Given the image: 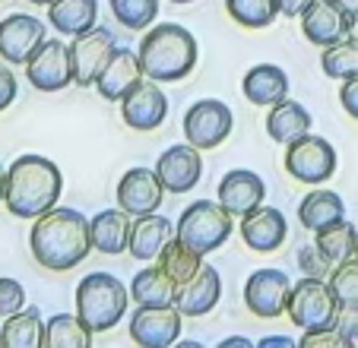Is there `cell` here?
Returning a JSON list of instances; mask_svg holds the SVG:
<instances>
[{
  "label": "cell",
  "mask_w": 358,
  "mask_h": 348,
  "mask_svg": "<svg viewBox=\"0 0 358 348\" xmlns=\"http://www.w3.org/2000/svg\"><path fill=\"white\" fill-rule=\"evenodd\" d=\"M29 250H32L35 263L51 269V273H67V269L80 266L92 250L89 219L67 206L48 209L32 222Z\"/></svg>",
  "instance_id": "6da1fadb"
},
{
  "label": "cell",
  "mask_w": 358,
  "mask_h": 348,
  "mask_svg": "<svg viewBox=\"0 0 358 348\" xmlns=\"http://www.w3.org/2000/svg\"><path fill=\"white\" fill-rule=\"evenodd\" d=\"M64 190V174L45 155H20L7 168V196L3 206L16 219H38L41 212L55 209Z\"/></svg>",
  "instance_id": "7a4b0ae2"
},
{
  "label": "cell",
  "mask_w": 358,
  "mask_h": 348,
  "mask_svg": "<svg viewBox=\"0 0 358 348\" xmlns=\"http://www.w3.org/2000/svg\"><path fill=\"white\" fill-rule=\"evenodd\" d=\"M140 64L149 80L156 82H178L190 76L196 67V38L178 22H159L140 41Z\"/></svg>",
  "instance_id": "3957f363"
},
{
  "label": "cell",
  "mask_w": 358,
  "mask_h": 348,
  "mask_svg": "<svg viewBox=\"0 0 358 348\" xmlns=\"http://www.w3.org/2000/svg\"><path fill=\"white\" fill-rule=\"evenodd\" d=\"M130 288L111 273H89L76 285V314L92 333H108L127 314Z\"/></svg>",
  "instance_id": "277c9868"
},
{
  "label": "cell",
  "mask_w": 358,
  "mask_h": 348,
  "mask_svg": "<svg viewBox=\"0 0 358 348\" xmlns=\"http://www.w3.org/2000/svg\"><path fill=\"white\" fill-rule=\"evenodd\" d=\"M235 231V215L222 206L219 200H196L190 203L187 209L178 219V231L175 235L181 238L187 247H194L196 254H213L219 250Z\"/></svg>",
  "instance_id": "5b68a950"
},
{
  "label": "cell",
  "mask_w": 358,
  "mask_h": 348,
  "mask_svg": "<svg viewBox=\"0 0 358 348\" xmlns=\"http://www.w3.org/2000/svg\"><path fill=\"white\" fill-rule=\"evenodd\" d=\"M339 310H343V304H339L330 282H324V275H304L301 282L292 285L285 314L292 317L295 326L317 329V326H336Z\"/></svg>",
  "instance_id": "8992f818"
},
{
  "label": "cell",
  "mask_w": 358,
  "mask_h": 348,
  "mask_svg": "<svg viewBox=\"0 0 358 348\" xmlns=\"http://www.w3.org/2000/svg\"><path fill=\"white\" fill-rule=\"evenodd\" d=\"M184 314L175 304H136L130 314V339L140 348H169L181 339Z\"/></svg>",
  "instance_id": "52a82bcc"
},
{
  "label": "cell",
  "mask_w": 358,
  "mask_h": 348,
  "mask_svg": "<svg viewBox=\"0 0 358 348\" xmlns=\"http://www.w3.org/2000/svg\"><path fill=\"white\" fill-rule=\"evenodd\" d=\"M285 171L301 184H324L336 171V149L324 136L304 133L285 149Z\"/></svg>",
  "instance_id": "ba28073f"
},
{
  "label": "cell",
  "mask_w": 358,
  "mask_h": 348,
  "mask_svg": "<svg viewBox=\"0 0 358 348\" xmlns=\"http://www.w3.org/2000/svg\"><path fill=\"white\" fill-rule=\"evenodd\" d=\"M231 127H235V117H231V108L219 99H203L196 105H190V111L184 114V136H187L190 146L203 149H216L229 140Z\"/></svg>",
  "instance_id": "9c48e42d"
},
{
  "label": "cell",
  "mask_w": 358,
  "mask_h": 348,
  "mask_svg": "<svg viewBox=\"0 0 358 348\" xmlns=\"http://www.w3.org/2000/svg\"><path fill=\"white\" fill-rule=\"evenodd\" d=\"M26 80L38 92H61L73 82V64H70V45L61 38H45L38 51L26 61Z\"/></svg>",
  "instance_id": "30bf717a"
},
{
  "label": "cell",
  "mask_w": 358,
  "mask_h": 348,
  "mask_svg": "<svg viewBox=\"0 0 358 348\" xmlns=\"http://www.w3.org/2000/svg\"><path fill=\"white\" fill-rule=\"evenodd\" d=\"M117 51V41L111 35V29L95 26L89 32L76 35L70 45V64H73V82L76 86H95L99 73L105 70V64L111 61V54Z\"/></svg>",
  "instance_id": "8fae6325"
},
{
  "label": "cell",
  "mask_w": 358,
  "mask_h": 348,
  "mask_svg": "<svg viewBox=\"0 0 358 348\" xmlns=\"http://www.w3.org/2000/svg\"><path fill=\"white\" fill-rule=\"evenodd\" d=\"M292 295V279L282 269H257L244 282V304L260 320H276L285 314Z\"/></svg>",
  "instance_id": "7c38bea8"
},
{
  "label": "cell",
  "mask_w": 358,
  "mask_h": 348,
  "mask_svg": "<svg viewBox=\"0 0 358 348\" xmlns=\"http://www.w3.org/2000/svg\"><path fill=\"white\" fill-rule=\"evenodd\" d=\"M45 38V22L29 13H10L7 20H0V57L10 67H26V61L38 51V45Z\"/></svg>",
  "instance_id": "4fadbf2b"
},
{
  "label": "cell",
  "mask_w": 358,
  "mask_h": 348,
  "mask_svg": "<svg viewBox=\"0 0 358 348\" xmlns=\"http://www.w3.org/2000/svg\"><path fill=\"white\" fill-rule=\"evenodd\" d=\"M165 184L159 181V174L152 168H130L117 181V206L130 215H146L159 212L165 200Z\"/></svg>",
  "instance_id": "5bb4252c"
},
{
  "label": "cell",
  "mask_w": 358,
  "mask_h": 348,
  "mask_svg": "<svg viewBox=\"0 0 358 348\" xmlns=\"http://www.w3.org/2000/svg\"><path fill=\"white\" fill-rule=\"evenodd\" d=\"M352 16L339 7L336 0H314L311 7L301 13V32L304 38L317 48H330L336 41L349 38Z\"/></svg>",
  "instance_id": "9a60e30c"
},
{
  "label": "cell",
  "mask_w": 358,
  "mask_h": 348,
  "mask_svg": "<svg viewBox=\"0 0 358 348\" xmlns=\"http://www.w3.org/2000/svg\"><path fill=\"white\" fill-rule=\"evenodd\" d=\"M169 114V99L156 80H143L130 95L121 99V117L130 130H156Z\"/></svg>",
  "instance_id": "2e32d148"
},
{
  "label": "cell",
  "mask_w": 358,
  "mask_h": 348,
  "mask_svg": "<svg viewBox=\"0 0 358 348\" xmlns=\"http://www.w3.org/2000/svg\"><path fill=\"white\" fill-rule=\"evenodd\" d=\"M159 181L165 184L169 194H187L200 184L203 177V159L196 146H169L156 161Z\"/></svg>",
  "instance_id": "e0dca14e"
},
{
  "label": "cell",
  "mask_w": 358,
  "mask_h": 348,
  "mask_svg": "<svg viewBox=\"0 0 358 348\" xmlns=\"http://www.w3.org/2000/svg\"><path fill=\"white\" fill-rule=\"evenodd\" d=\"M143 80H146V70H143V64H140V54L117 45V51L111 54V61L105 64V70H101L99 80H95V89H99L101 99L121 101L124 95L134 92Z\"/></svg>",
  "instance_id": "ac0fdd59"
},
{
  "label": "cell",
  "mask_w": 358,
  "mask_h": 348,
  "mask_svg": "<svg viewBox=\"0 0 358 348\" xmlns=\"http://www.w3.org/2000/svg\"><path fill=\"white\" fill-rule=\"evenodd\" d=\"M219 298H222V279H219L216 266L203 263L200 273L190 282L178 285L175 291V307L181 310L184 317H206L216 310Z\"/></svg>",
  "instance_id": "d6986e66"
},
{
  "label": "cell",
  "mask_w": 358,
  "mask_h": 348,
  "mask_svg": "<svg viewBox=\"0 0 358 348\" xmlns=\"http://www.w3.org/2000/svg\"><path fill=\"white\" fill-rule=\"evenodd\" d=\"M219 203H222L225 209H229L231 215H248L250 209L264 206V196H266V184L260 174L248 171V168H235V171H229L219 181Z\"/></svg>",
  "instance_id": "ffe728a7"
},
{
  "label": "cell",
  "mask_w": 358,
  "mask_h": 348,
  "mask_svg": "<svg viewBox=\"0 0 358 348\" xmlns=\"http://www.w3.org/2000/svg\"><path fill=\"white\" fill-rule=\"evenodd\" d=\"M285 235H289V222H285V215L279 209L257 206V209H250L248 215H241V238L257 254L276 250L285 241Z\"/></svg>",
  "instance_id": "44dd1931"
},
{
  "label": "cell",
  "mask_w": 358,
  "mask_h": 348,
  "mask_svg": "<svg viewBox=\"0 0 358 348\" xmlns=\"http://www.w3.org/2000/svg\"><path fill=\"white\" fill-rule=\"evenodd\" d=\"M175 238V228H171V219L159 212H146V215H134V225H130V244L127 254L134 260H156L162 254V247Z\"/></svg>",
  "instance_id": "7402d4cb"
},
{
  "label": "cell",
  "mask_w": 358,
  "mask_h": 348,
  "mask_svg": "<svg viewBox=\"0 0 358 348\" xmlns=\"http://www.w3.org/2000/svg\"><path fill=\"white\" fill-rule=\"evenodd\" d=\"M130 225H134V215L117 209H101L89 219V231H92V250L99 254L117 256L127 250L130 244Z\"/></svg>",
  "instance_id": "603a6c76"
},
{
  "label": "cell",
  "mask_w": 358,
  "mask_h": 348,
  "mask_svg": "<svg viewBox=\"0 0 358 348\" xmlns=\"http://www.w3.org/2000/svg\"><path fill=\"white\" fill-rule=\"evenodd\" d=\"M241 89L250 105H276L289 95V76L276 64H257L244 73Z\"/></svg>",
  "instance_id": "cb8c5ba5"
},
{
  "label": "cell",
  "mask_w": 358,
  "mask_h": 348,
  "mask_svg": "<svg viewBox=\"0 0 358 348\" xmlns=\"http://www.w3.org/2000/svg\"><path fill=\"white\" fill-rule=\"evenodd\" d=\"M266 133H270V140H276L279 146H289L292 140L311 133V114H308L304 105H298V101L282 99V101H276V105H270Z\"/></svg>",
  "instance_id": "d4e9b609"
},
{
  "label": "cell",
  "mask_w": 358,
  "mask_h": 348,
  "mask_svg": "<svg viewBox=\"0 0 358 348\" xmlns=\"http://www.w3.org/2000/svg\"><path fill=\"white\" fill-rule=\"evenodd\" d=\"M48 20L61 35L76 38L99 26V0H55L48 7Z\"/></svg>",
  "instance_id": "484cf974"
},
{
  "label": "cell",
  "mask_w": 358,
  "mask_h": 348,
  "mask_svg": "<svg viewBox=\"0 0 358 348\" xmlns=\"http://www.w3.org/2000/svg\"><path fill=\"white\" fill-rule=\"evenodd\" d=\"M0 339L7 348H41L45 345V320L38 307H22L16 314L3 317Z\"/></svg>",
  "instance_id": "4316f807"
},
{
  "label": "cell",
  "mask_w": 358,
  "mask_h": 348,
  "mask_svg": "<svg viewBox=\"0 0 358 348\" xmlns=\"http://www.w3.org/2000/svg\"><path fill=\"white\" fill-rule=\"evenodd\" d=\"M175 291L178 285L169 279V273L159 263L140 269L130 279V301L136 304H175Z\"/></svg>",
  "instance_id": "83f0119b"
},
{
  "label": "cell",
  "mask_w": 358,
  "mask_h": 348,
  "mask_svg": "<svg viewBox=\"0 0 358 348\" xmlns=\"http://www.w3.org/2000/svg\"><path fill=\"white\" fill-rule=\"evenodd\" d=\"M298 219H301V225L308 231H317V228L330 225V222L345 219V203L333 190H311L298 203Z\"/></svg>",
  "instance_id": "f1b7e54d"
},
{
  "label": "cell",
  "mask_w": 358,
  "mask_h": 348,
  "mask_svg": "<svg viewBox=\"0 0 358 348\" xmlns=\"http://www.w3.org/2000/svg\"><path fill=\"white\" fill-rule=\"evenodd\" d=\"M92 335L80 314H55L45 320V348H89Z\"/></svg>",
  "instance_id": "f546056e"
},
{
  "label": "cell",
  "mask_w": 358,
  "mask_h": 348,
  "mask_svg": "<svg viewBox=\"0 0 358 348\" xmlns=\"http://www.w3.org/2000/svg\"><path fill=\"white\" fill-rule=\"evenodd\" d=\"M156 263L165 269V273H169V279L175 282V285H184V282H190L196 273H200L203 254H196L194 247H187V244H184L181 238L175 235L162 247V254L156 256Z\"/></svg>",
  "instance_id": "4dcf8cb0"
},
{
  "label": "cell",
  "mask_w": 358,
  "mask_h": 348,
  "mask_svg": "<svg viewBox=\"0 0 358 348\" xmlns=\"http://www.w3.org/2000/svg\"><path fill=\"white\" fill-rule=\"evenodd\" d=\"M355 238H358L355 225H352V222H345V219L330 222V225H324V228H317V231H314V244H317V250L327 256V260H330V266L349 260L352 250H355Z\"/></svg>",
  "instance_id": "1f68e13d"
},
{
  "label": "cell",
  "mask_w": 358,
  "mask_h": 348,
  "mask_svg": "<svg viewBox=\"0 0 358 348\" xmlns=\"http://www.w3.org/2000/svg\"><path fill=\"white\" fill-rule=\"evenodd\" d=\"M320 67H324V73L330 80H349V76H355L358 73V41L349 35V38L324 48Z\"/></svg>",
  "instance_id": "d6a6232c"
},
{
  "label": "cell",
  "mask_w": 358,
  "mask_h": 348,
  "mask_svg": "<svg viewBox=\"0 0 358 348\" xmlns=\"http://www.w3.org/2000/svg\"><path fill=\"white\" fill-rule=\"evenodd\" d=\"M225 10L244 29H266L279 16L276 0H225Z\"/></svg>",
  "instance_id": "836d02e7"
},
{
  "label": "cell",
  "mask_w": 358,
  "mask_h": 348,
  "mask_svg": "<svg viewBox=\"0 0 358 348\" xmlns=\"http://www.w3.org/2000/svg\"><path fill=\"white\" fill-rule=\"evenodd\" d=\"M108 3L115 20L124 29H134V32L152 26V20L159 16V0H108Z\"/></svg>",
  "instance_id": "e575fe53"
},
{
  "label": "cell",
  "mask_w": 358,
  "mask_h": 348,
  "mask_svg": "<svg viewBox=\"0 0 358 348\" xmlns=\"http://www.w3.org/2000/svg\"><path fill=\"white\" fill-rule=\"evenodd\" d=\"M330 285L343 307H358V260H343L330 269Z\"/></svg>",
  "instance_id": "d590c367"
},
{
  "label": "cell",
  "mask_w": 358,
  "mask_h": 348,
  "mask_svg": "<svg viewBox=\"0 0 358 348\" xmlns=\"http://www.w3.org/2000/svg\"><path fill=\"white\" fill-rule=\"evenodd\" d=\"M301 348H345V335L339 326H317V329H301Z\"/></svg>",
  "instance_id": "8d00e7d4"
},
{
  "label": "cell",
  "mask_w": 358,
  "mask_h": 348,
  "mask_svg": "<svg viewBox=\"0 0 358 348\" xmlns=\"http://www.w3.org/2000/svg\"><path fill=\"white\" fill-rule=\"evenodd\" d=\"M22 307H26V288L16 279L0 275V317H10Z\"/></svg>",
  "instance_id": "74e56055"
},
{
  "label": "cell",
  "mask_w": 358,
  "mask_h": 348,
  "mask_svg": "<svg viewBox=\"0 0 358 348\" xmlns=\"http://www.w3.org/2000/svg\"><path fill=\"white\" fill-rule=\"evenodd\" d=\"M298 266H301L304 275H327L333 269L330 260H327V256L317 250V244H314V247H301V250H298Z\"/></svg>",
  "instance_id": "f35d334b"
},
{
  "label": "cell",
  "mask_w": 358,
  "mask_h": 348,
  "mask_svg": "<svg viewBox=\"0 0 358 348\" xmlns=\"http://www.w3.org/2000/svg\"><path fill=\"white\" fill-rule=\"evenodd\" d=\"M16 92H20V86H16V73L10 70V64L3 61L0 64V111H7V108L13 105Z\"/></svg>",
  "instance_id": "ab89813d"
},
{
  "label": "cell",
  "mask_w": 358,
  "mask_h": 348,
  "mask_svg": "<svg viewBox=\"0 0 358 348\" xmlns=\"http://www.w3.org/2000/svg\"><path fill=\"white\" fill-rule=\"evenodd\" d=\"M339 101H343L345 114L358 121V73L349 76V80H343V89H339Z\"/></svg>",
  "instance_id": "60d3db41"
},
{
  "label": "cell",
  "mask_w": 358,
  "mask_h": 348,
  "mask_svg": "<svg viewBox=\"0 0 358 348\" xmlns=\"http://www.w3.org/2000/svg\"><path fill=\"white\" fill-rule=\"evenodd\" d=\"M336 326H339V333L345 335V342H349V345H355V342H358V307H343V310H339Z\"/></svg>",
  "instance_id": "b9f144b4"
},
{
  "label": "cell",
  "mask_w": 358,
  "mask_h": 348,
  "mask_svg": "<svg viewBox=\"0 0 358 348\" xmlns=\"http://www.w3.org/2000/svg\"><path fill=\"white\" fill-rule=\"evenodd\" d=\"M311 3L314 0H276V7H279V13L282 16H301Z\"/></svg>",
  "instance_id": "7bdbcfd3"
},
{
  "label": "cell",
  "mask_w": 358,
  "mask_h": 348,
  "mask_svg": "<svg viewBox=\"0 0 358 348\" xmlns=\"http://www.w3.org/2000/svg\"><path fill=\"white\" fill-rule=\"evenodd\" d=\"M295 342L289 339V335H266V339H260V348H292Z\"/></svg>",
  "instance_id": "ee69618b"
},
{
  "label": "cell",
  "mask_w": 358,
  "mask_h": 348,
  "mask_svg": "<svg viewBox=\"0 0 358 348\" xmlns=\"http://www.w3.org/2000/svg\"><path fill=\"white\" fill-rule=\"evenodd\" d=\"M219 345H222V348H235V345H241V348H254V342H250V339H241V335H231V339H222Z\"/></svg>",
  "instance_id": "f6af8a7d"
},
{
  "label": "cell",
  "mask_w": 358,
  "mask_h": 348,
  "mask_svg": "<svg viewBox=\"0 0 358 348\" xmlns=\"http://www.w3.org/2000/svg\"><path fill=\"white\" fill-rule=\"evenodd\" d=\"M336 3L345 10V13L352 16V20H355V16H358V0H336Z\"/></svg>",
  "instance_id": "bcb514c9"
},
{
  "label": "cell",
  "mask_w": 358,
  "mask_h": 348,
  "mask_svg": "<svg viewBox=\"0 0 358 348\" xmlns=\"http://www.w3.org/2000/svg\"><path fill=\"white\" fill-rule=\"evenodd\" d=\"M3 196H7V168L0 165V203H3Z\"/></svg>",
  "instance_id": "7dc6e473"
},
{
  "label": "cell",
  "mask_w": 358,
  "mask_h": 348,
  "mask_svg": "<svg viewBox=\"0 0 358 348\" xmlns=\"http://www.w3.org/2000/svg\"><path fill=\"white\" fill-rule=\"evenodd\" d=\"M349 35H352V38L358 41V16H355V20H352V29H349Z\"/></svg>",
  "instance_id": "c3c4849f"
},
{
  "label": "cell",
  "mask_w": 358,
  "mask_h": 348,
  "mask_svg": "<svg viewBox=\"0 0 358 348\" xmlns=\"http://www.w3.org/2000/svg\"><path fill=\"white\" fill-rule=\"evenodd\" d=\"M29 3H35V7H51L55 0H29Z\"/></svg>",
  "instance_id": "681fc988"
},
{
  "label": "cell",
  "mask_w": 358,
  "mask_h": 348,
  "mask_svg": "<svg viewBox=\"0 0 358 348\" xmlns=\"http://www.w3.org/2000/svg\"><path fill=\"white\" fill-rule=\"evenodd\" d=\"M352 260H358V238H355V250H352Z\"/></svg>",
  "instance_id": "f907efd6"
},
{
  "label": "cell",
  "mask_w": 358,
  "mask_h": 348,
  "mask_svg": "<svg viewBox=\"0 0 358 348\" xmlns=\"http://www.w3.org/2000/svg\"><path fill=\"white\" fill-rule=\"evenodd\" d=\"M171 3H194V0H171Z\"/></svg>",
  "instance_id": "816d5d0a"
},
{
  "label": "cell",
  "mask_w": 358,
  "mask_h": 348,
  "mask_svg": "<svg viewBox=\"0 0 358 348\" xmlns=\"http://www.w3.org/2000/svg\"><path fill=\"white\" fill-rule=\"evenodd\" d=\"M0 345H3V339H0Z\"/></svg>",
  "instance_id": "f5cc1de1"
}]
</instances>
